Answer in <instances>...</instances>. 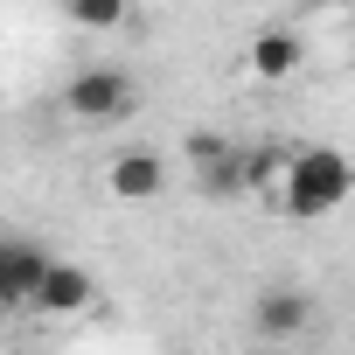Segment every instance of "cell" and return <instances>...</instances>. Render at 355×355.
<instances>
[{
  "label": "cell",
  "mask_w": 355,
  "mask_h": 355,
  "mask_svg": "<svg viewBox=\"0 0 355 355\" xmlns=\"http://www.w3.org/2000/svg\"><path fill=\"white\" fill-rule=\"evenodd\" d=\"M63 15H70L77 28H119V21L132 15V0H63Z\"/></svg>",
  "instance_id": "9c48e42d"
},
{
  "label": "cell",
  "mask_w": 355,
  "mask_h": 355,
  "mask_svg": "<svg viewBox=\"0 0 355 355\" xmlns=\"http://www.w3.org/2000/svg\"><path fill=\"white\" fill-rule=\"evenodd\" d=\"M132 105H139V84H132V70H119V63H91V70H77V77L63 84V112L84 119V125H112V119H125Z\"/></svg>",
  "instance_id": "7a4b0ae2"
},
{
  "label": "cell",
  "mask_w": 355,
  "mask_h": 355,
  "mask_svg": "<svg viewBox=\"0 0 355 355\" xmlns=\"http://www.w3.org/2000/svg\"><path fill=\"white\" fill-rule=\"evenodd\" d=\"M105 189H112L119 202H160V189H167V160L146 153V146H125V153L105 167Z\"/></svg>",
  "instance_id": "8992f818"
},
{
  "label": "cell",
  "mask_w": 355,
  "mask_h": 355,
  "mask_svg": "<svg viewBox=\"0 0 355 355\" xmlns=\"http://www.w3.org/2000/svg\"><path fill=\"white\" fill-rule=\"evenodd\" d=\"M196 189L209 202H230V196H251V174H244V139L216 160V167H196Z\"/></svg>",
  "instance_id": "ba28073f"
},
{
  "label": "cell",
  "mask_w": 355,
  "mask_h": 355,
  "mask_svg": "<svg viewBox=\"0 0 355 355\" xmlns=\"http://www.w3.org/2000/svg\"><path fill=\"white\" fill-rule=\"evenodd\" d=\"M230 146H237L230 132H209V125H202V132H189V167H216Z\"/></svg>",
  "instance_id": "30bf717a"
},
{
  "label": "cell",
  "mask_w": 355,
  "mask_h": 355,
  "mask_svg": "<svg viewBox=\"0 0 355 355\" xmlns=\"http://www.w3.org/2000/svg\"><path fill=\"white\" fill-rule=\"evenodd\" d=\"M300 63H306V35H300V28H258L251 49H244V70H251L258 84H286Z\"/></svg>",
  "instance_id": "5b68a950"
},
{
  "label": "cell",
  "mask_w": 355,
  "mask_h": 355,
  "mask_svg": "<svg viewBox=\"0 0 355 355\" xmlns=\"http://www.w3.org/2000/svg\"><path fill=\"white\" fill-rule=\"evenodd\" d=\"M348 189H355V167H348V153H341V146H293V153H286V167H279V182H272L279 209H286V216H300V223L334 216V209L348 202Z\"/></svg>",
  "instance_id": "6da1fadb"
},
{
  "label": "cell",
  "mask_w": 355,
  "mask_h": 355,
  "mask_svg": "<svg viewBox=\"0 0 355 355\" xmlns=\"http://www.w3.org/2000/svg\"><path fill=\"white\" fill-rule=\"evenodd\" d=\"M91 300H98V286H91V272H84L77 258H49L42 279H35V293H28V306H35V313H56V320L84 313Z\"/></svg>",
  "instance_id": "3957f363"
},
{
  "label": "cell",
  "mask_w": 355,
  "mask_h": 355,
  "mask_svg": "<svg viewBox=\"0 0 355 355\" xmlns=\"http://www.w3.org/2000/svg\"><path fill=\"white\" fill-rule=\"evenodd\" d=\"M49 258H56V251L35 244V237H0V313L28 306V293H35V279H42Z\"/></svg>",
  "instance_id": "277c9868"
},
{
  "label": "cell",
  "mask_w": 355,
  "mask_h": 355,
  "mask_svg": "<svg viewBox=\"0 0 355 355\" xmlns=\"http://www.w3.org/2000/svg\"><path fill=\"white\" fill-rule=\"evenodd\" d=\"M251 320H258V334L293 341V334L313 320V300H306L300 286H265V293H258V306H251Z\"/></svg>",
  "instance_id": "52a82bcc"
}]
</instances>
